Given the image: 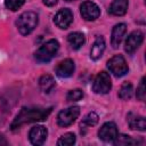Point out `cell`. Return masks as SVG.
Returning <instances> with one entry per match:
<instances>
[{"instance_id":"3","label":"cell","mask_w":146,"mask_h":146,"mask_svg":"<svg viewBox=\"0 0 146 146\" xmlns=\"http://www.w3.org/2000/svg\"><path fill=\"white\" fill-rule=\"evenodd\" d=\"M58 49H59L58 41L55 39H51V40L47 41L46 43H43L35 51L34 58L39 63H48L56 56V54L58 52Z\"/></svg>"},{"instance_id":"13","label":"cell","mask_w":146,"mask_h":146,"mask_svg":"<svg viewBox=\"0 0 146 146\" xmlns=\"http://www.w3.org/2000/svg\"><path fill=\"white\" fill-rule=\"evenodd\" d=\"M127 122H128V125L130 127V129H132V130H138V131H145L146 130L145 117L139 115V114H135L132 112L128 113Z\"/></svg>"},{"instance_id":"12","label":"cell","mask_w":146,"mask_h":146,"mask_svg":"<svg viewBox=\"0 0 146 146\" xmlns=\"http://www.w3.org/2000/svg\"><path fill=\"white\" fill-rule=\"evenodd\" d=\"M74 68H75L74 62L72 59L67 58V59H64L63 62H60L56 66L55 72H56L57 76H59L62 79H66V78L72 76V74L74 73Z\"/></svg>"},{"instance_id":"28","label":"cell","mask_w":146,"mask_h":146,"mask_svg":"<svg viewBox=\"0 0 146 146\" xmlns=\"http://www.w3.org/2000/svg\"><path fill=\"white\" fill-rule=\"evenodd\" d=\"M66 1H73V0H66Z\"/></svg>"},{"instance_id":"5","label":"cell","mask_w":146,"mask_h":146,"mask_svg":"<svg viewBox=\"0 0 146 146\" xmlns=\"http://www.w3.org/2000/svg\"><path fill=\"white\" fill-rule=\"evenodd\" d=\"M80 115V107L79 106H71L60 111L57 115V124L59 127L66 128L71 125Z\"/></svg>"},{"instance_id":"2","label":"cell","mask_w":146,"mask_h":146,"mask_svg":"<svg viewBox=\"0 0 146 146\" xmlns=\"http://www.w3.org/2000/svg\"><path fill=\"white\" fill-rule=\"evenodd\" d=\"M38 23H39V17L34 11H25L21 14L16 19L17 30L22 35L30 34L36 27Z\"/></svg>"},{"instance_id":"14","label":"cell","mask_w":146,"mask_h":146,"mask_svg":"<svg viewBox=\"0 0 146 146\" xmlns=\"http://www.w3.org/2000/svg\"><path fill=\"white\" fill-rule=\"evenodd\" d=\"M125 32H127V25L124 23H119L113 27L112 35H111V43H112L113 48L116 49L120 46V43L123 40Z\"/></svg>"},{"instance_id":"4","label":"cell","mask_w":146,"mask_h":146,"mask_svg":"<svg viewBox=\"0 0 146 146\" xmlns=\"http://www.w3.org/2000/svg\"><path fill=\"white\" fill-rule=\"evenodd\" d=\"M107 67L116 78H121L125 75L129 71L128 64L122 55H115L107 62Z\"/></svg>"},{"instance_id":"27","label":"cell","mask_w":146,"mask_h":146,"mask_svg":"<svg viewBox=\"0 0 146 146\" xmlns=\"http://www.w3.org/2000/svg\"><path fill=\"white\" fill-rule=\"evenodd\" d=\"M8 143H7V140L5 139V137L3 136H0V145H7Z\"/></svg>"},{"instance_id":"1","label":"cell","mask_w":146,"mask_h":146,"mask_svg":"<svg viewBox=\"0 0 146 146\" xmlns=\"http://www.w3.org/2000/svg\"><path fill=\"white\" fill-rule=\"evenodd\" d=\"M51 107H22L18 114L15 116L14 121L10 124L11 130H16L24 124H29L32 122L44 121L51 113Z\"/></svg>"},{"instance_id":"6","label":"cell","mask_w":146,"mask_h":146,"mask_svg":"<svg viewBox=\"0 0 146 146\" xmlns=\"http://www.w3.org/2000/svg\"><path fill=\"white\" fill-rule=\"evenodd\" d=\"M112 89V80L108 73L102 71L97 74V76L94 80L92 83V90L96 94H100V95H105L107 92H110V90Z\"/></svg>"},{"instance_id":"15","label":"cell","mask_w":146,"mask_h":146,"mask_svg":"<svg viewBox=\"0 0 146 146\" xmlns=\"http://www.w3.org/2000/svg\"><path fill=\"white\" fill-rule=\"evenodd\" d=\"M104 50H105V40H104V38L102 35H98L96 38L95 42L91 46V49H90V58L92 60H98L103 56Z\"/></svg>"},{"instance_id":"19","label":"cell","mask_w":146,"mask_h":146,"mask_svg":"<svg viewBox=\"0 0 146 146\" xmlns=\"http://www.w3.org/2000/svg\"><path fill=\"white\" fill-rule=\"evenodd\" d=\"M98 120H99V117H98V115L95 112H89L82 119L80 127L83 128V129H86V127H94V125H96L98 123Z\"/></svg>"},{"instance_id":"11","label":"cell","mask_w":146,"mask_h":146,"mask_svg":"<svg viewBox=\"0 0 146 146\" xmlns=\"http://www.w3.org/2000/svg\"><path fill=\"white\" fill-rule=\"evenodd\" d=\"M72 22H73V13L68 8L58 10L54 17V23L59 29H67Z\"/></svg>"},{"instance_id":"24","label":"cell","mask_w":146,"mask_h":146,"mask_svg":"<svg viewBox=\"0 0 146 146\" xmlns=\"http://www.w3.org/2000/svg\"><path fill=\"white\" fill-rule=\"evenodd\" d=\"M24 2L25 0H5V6L7 9L16 11L24 5Z\"/></svg>"},{"instance_id":"23","label":"cell","mask_w":146,"mask_h":146,"mask_svg":"<svg viewBox=\"0 0 146 146\" xmlns=\"http://www.w3.org/2000/svg\"><path fill=\"white\" fill-rule=\"evenodd\" d=\"M83 97V91L81 89H73L70 90L66 95V99L68 102H78Z\"/></svg>"},{"instance_id":"17","label":"cell","mask_w":146,"mask_h":146,"mask_svg":"<svg viewBox=\"0 0 146 146\" xmlns=\"http://www.w3.org/2000/svg\"><path fill=\"white\" fill-rule=\"evenodd\" d=\"M67 41L73 49L78 50L84 44L86 38H84V34L81 32H72L67 35Z\"/></svg>"},{"instance_id":"20","label":"cell","mask_w":146,"mask_h":146,"mask_svg":"<svg viewBox=\"0 0 146 146\" xmlns=\"http://www.w3.org/2000/svg\"><path fill=\"white\" fill-rule=\"evenodd\" d=\"M132 94H133V88H132V84L130 82H124L121 88H120V91H119V97L123 100H127V99H130L132 97Z\"/></svg>"},{"instance_id":"16","label":"cell","mask_w":146,"mask_h":146,"mask_svg":"<svg viewBox=\"0 0 146 146\" xmlns=\"http://www.w3.org/2000/svg\"><path fill=\"white\" fill-rule=\"evenodd\" d=\"M128 10V0H114L108 9V13L114 16H122Z\"/></svg>"},{"instance_id":"21","label":"cell","mask_w":146,"mask_h":146,"mask_svg":"<svg viewBox=\"0 0 146 146\" xmlns=\"http://www.w3.org/2000/svg\"><path fill=\"white\" fill-rule=\"evenodd\" d=\"M75 140H76L75 135L72 133V132H67V133L63 135V136L58 139L57 145H58V146H71V145H73V144H75Z\"/></svg>"},{"instance_id":"7","label":"cell","mask_w":146,"mask_h":146,"mask_svg":"<svg viewBox=\"0 0 146 146\" xmlns=\"http://www.w3.org/2000/svg\"><path fill=\"white\" fill-rule=\"evenodd\" d=\"M144 40V33L139 30L132 31L125 39L124 42V50L125 52H128L129 55H132L143 43Z\"/></svg>"},{"instance_id":"25","label":"cell","mask_w":146,"mask_h":146,"mask_svg":"<svg viewBox=\"0 0 146 146\" xmlns=\"http://www.w3.org/2000/svg\"><path fill=\"white\" fill-rule=\"evenodd\" d=\"M145 97H146V88H145V78L143 76L140 82H139V86L137 88V98L141 102L145 100Z\"/></svg>"},{"instance_id":"10","label":"cell","mask_w":146,"mask_h":146,"mask_svg":"<svg viewBox=\"0 0 146 146\" xmlns=\"http://www.w3.org/2000/svg\"><path fill=\"white\" fill-rule=\"evenodd\" d=\"M47 136H48V130L43 125H34L31 128V130L29 132L30 143L35 146L42 145L46 141Z\"/></svg>"},{"instance_id":"26","label":"cell","mask_w":146,"mask_h":146,"mask_svg":"<svg viewBox=\"0 0 146 146\" xmlns=\"http://www.w3.org/2000/svg\"><path fill=\"white\" fill-rule=\"evenodd\" d=\"M57 1L58 0H43V3L46 6H48V7H52V6H55L57 3Z\"/></svg>"},{"instance_id":"9","label":"cell","mask_w":146,"mask_h":146,"mask_svg":"<svg viewBox=\"0 0 146 146\" xmlns=\"http://www.w3.org/2000/svg\"><path fill=\"white\" fill-rule=\"evenodd\" d=\"M80 13L82 18L86 21H95L99 17L100 15V9L99 7L92 2V1H84L80 6Z\"/></svg>"},{"instance_id":"18","label":"cell","mask_w":146,"mask_h":146,"mask_svg":"<svg viewBox=\"0 0 146 146\" xmlns=\"http://www.w3.org/2000/svg\"><path fill=\"white\" fill-rule=\"evenodd\" d=\"M55 86H56L55 80H54V78H52L51 75H49V74H44V75H42V76L39 79V87H40V89H41L43 92H46V94L50 92V91L55 88Z\"/></svg>"},{"instance_id":"8","label":"cell","mask_w":146,"mask_h":146,"mask_svg":"<svg viewBox=\"0 0 146 146\" xmlns=\"http://www.w3.org/2000/svg\"><path fill=\"white\" fill-rule=\"evenodd\" d=\"M117 135V127L114 122H106L98 130L99 139H102L105 143H113Z\"/></svg>"},{"instance_id":"22","label":"cell","mask_w":146,"mask_h":146,"mask_svg":"<svg viewBox=\"0 0 146 146\" xmlns=\"http://www.w3.org/2000/svg\"><path fill=\"white\" fill-rule=\"evenodd\" d=\"M136 143H137L136 140H133L130 136H127V135H117L115 140L113 141V144L116 146H124V145H130Z\"/></svg>"}]
</instances>
